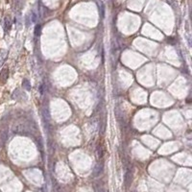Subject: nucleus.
<instances>
[{
  "instance_id": "obj_4",
  "label": "nucleus",
  "mask_w": 192,
  "mask_h": 192,
  "mask_svg": "<svg viewBox=\"0 0 192 192\" xmlns=\"http://www.w3.org/2000/svg\"><path fill=\"white\" fill-rule=\"evenodd\" d=\"M8 57V51L5 49H0V66L4 64Z\"/></svg>"
},
{
  "instance_id": "obj_2",
  "label": "nucleus",
  "mask_w": 192,
  "mask_h": 192,
  "mask_svg": "<svg viewBox=\"0 0 192 192\" xmlns=\"http://www.w3.org/2000/svg\"><path fill=\"white\" fill-rule=\"evenodd\" d=\"M8 78H9V69L8 68H3L0 71V83L5 84L7 82Z\"/></svg>"
},
{
  "instance_id": "obj_3",
  "label": "nucleus",
  "mask_w": 192,
  "mask_h": 192,
  "mask_svg": "<svg viewBox=\"0 0 192 192\" xmlns=\"http://www.w3.org/2000/svg\"><path fill=\"white\" fill-rule=\"evenodd\" d=\"M103 168H104L103 163H97L95 168H94V170H93V177H99L100 175L102 174Z\"/></svg>"
},
{
  "instance_id": "obj_1",
  "label": "nucleus",
  "mask_w": 192,
  "mask_h": 192,
  "mask_svg": "<svg viewBox=\"0 0 192 192\" xmlns=\"http://www.w3.org/2000/svg\"><path fill=\"white\" fill-rule=\"evenodd\" d=\"M96 153H97V157H98V159H102L105 156V144L102 138L99 139L96 144Z\"/></svg>"
},
{
  "instance_id": "obj_5",
  "label": "nucleus",
  "mask_w": 192,
  "mask_h": 192,
  "mask_svg": "<svg viewBox=\"0 0 192 192\" xmlns=\"http://www.w3.org/2000/svg\"><path fill=\"white\" fill-rule=\"evenodd\" d=\"M23 85H25V88H26V90H30V85H29V82L27 81V80H24V82H23Z\"/></svg>"
},
{
  "instance_id": "obj_6",
  "label": "nucleus",
  "mask_w": 192,
  "mask_h": 192,
  "mask_svg": "<svg viewBox=\"0 0 192 192\" xmlns=\"http://www.w3.org/2000/svg\"><path fill=\"white\" fill-rule=\"evenodd\" d=\"M96 192H106V189L103 188L102 186H100V187L96 188Z\"/></svg>"
}]
</instances>
